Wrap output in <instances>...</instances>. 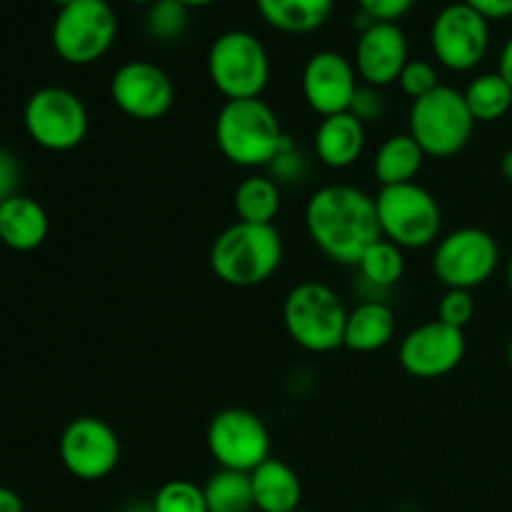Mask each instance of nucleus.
Returning <instances> with one entry per match:
<instances>
[{"label":"nucleus","instance_id":"1","mask_svg":"<svg viewBox=\"0 0 512 512\" xmlns=\"http://www.w3.org/2000/svg\"><path fill=\"white\" fill-rule=\"evenodd\" d=\"M305 230L320 253L338 265H358L380 235L375 195L355 185L333 183L305 203Z\"/></svg>","mask_w":512,"mask_h":512},{"label":"nucleus","instance_id":"2","mask_svg":"<svg viewBox=\"0 0 512 512\" xmlns=\"http://www.w3.org/2000/svg\"><path fill=\"white\" fill-rule=\"evenodd\" d=\"M210 270L233 288H255L278 273L283 265V238L275 225L235 220L210 245Z\"/></svg>","mask_w":512,"mask_h":512},{"label":"nucleus","instance_id":"3","mask_svg":"<svg viewBox=\"0 0 512 512\" xmlns=\"http://www.w3.org/2000/svg\"><path fill=\"white\" fill-rule=\"evenodd\" d=\"M285 140L278 115L263 98L225 100L218 110L215 143L223 158L238 168H268Z\"/></svg>","mask_w":512,"mask_h":512},{"label":"nucleus","instance_id":"4","mask_svg":"<svg viewBox=\"0 0 512 512\" xmlns=\"http://www.w3.org/2000/svg\"><path fill=\"white\" fill-rule=\"evenodd\" d=\"M283 323L290 340L305 353H333L343 348L348 308L330 285L305 280L285 295Z\"/></svg>","mask_w":512,"mask_h":512},{"label":"nucleus","instance_id":"5","mask_svg":"<svg viewBox=\"0 0 512 512\" xmlns=\"http://www.w3.org/2000/svg\"><path fill=\"white\" fill-rule=\"evenodd\" d=\"M465 95L453 85L440 83L433 93L413 100L408 113V133L428 158H453L463 153L475 130Z\"/></svg>","mask_w":512,"mask_h":512},{"label":"nucleus","instance_id":"6","mask_svg":"<svg viewBox=\"0 0 512 512\" xmlns=\"http://www.w3.org/2000/svg\"><path fill=\"white\" fill-rule=\"evenodd\" d=\"M380 235L403 250H423L440 240L443 210L438 198L420 183L380 188L375 195Z\"/></svg>","mask_w":512,"mask_h":512},{"label":"nucleus","instance_id":"7","mask_svg":"<svg viewBox=\"0 0 512 512\" xmlns=\"http://www.w3.org/2000/svg\"><path fill=\"white\" fill-rule=\"evenodd\" d=\"M208 78L225 100L260 98L270 83L268 50L248 30H228L210 45Z\"/></svg>","mask_w":512,"mask_h":512},{"label":"nucleus","instance_id":"8","mask_svg":"<svg viewBox=\"0 0 512 512\" xmlns=\"http://www.w3.org/2000/svg\"><path fill=\"white\" fill-rule=\"evenodd\" d=\"M118 38V15L108 0H75L55 15L50 40L60 60L70 65H93L113 48Z\"/></svg>","mask_w":512,"mask_h":512},{"label":"nucleus","instance_id":"9","mask_svg":"<svg viewBox=\"0 0 512 512\" xmlns=\"http://www.w3.org/2000/svg\"><path fill=\"white\" fill-rule=\"evenodd\" d=\"M23 123L35 145L53 153H65L85 140L90 115L80 95L60 85H48L28 98Z\"/></svg>","mask_w":512,"mask_h":512},{"label":"nucleus","instance_id":"10","mask_svg":"<svg viewBox=\"0 0 512 512\" xmlns=\"http://www.w3.org/2000/svg\"><path fill=\"white\" fill-rule=\"evenodd\" d=\"M500 265V245L493 233L475 225L440 235L433 250V273L445 288L475 290L488 283Z\"/></svg>","mask_w":512,"mask_h":512},{"label":"nucleus","instance_id":"11","mask_svg":"<svg viewBox=\"0 0 512 512\" xmlns=\"http://www.w3.org/2000/svg\"><path fill=\"white\" fill-rule=\"evenodd\" d=\"M205 443L210 458L223 470L253 473L270 458V433L263 418L245 408H225L215 413Z\"/></svg>","mask_w":512,"mask_h":512},{"label":"nucleus","instance_id":"12","mask_svg":"<svg viewBox=\"0 0 512 512\" xmlns=\"http://www.w3.org/2000/svg\"><path fill=\"white\" fill-rule=\"evenodd\" d=\"M490 20L468 3L445 5L430 25L435 60L453 73L478 68L490 48Z\"/></svg>","mask_w":512,"mask_h":512},{"label":"nucleus","instance_id":"13","mask_svg":"<svg viewBox=\"0 0 512 512\" xmlns=\"http://www.w3.org/2000/svg\"><path fill=\"white\" fill-rule=\"evenodd\" d=\"M58 455L63 468L73 478L95 483L118 468L120 438L113 425L95 415H80L65 425L58 443Z\"/></svg>","mask_w":512,"mask_h":512},{"label":"nucleus","instance_id":"14","mask_svg":"<svg viewBox=\"0 0 512 512\" xmlns=\"http://www.w3.org/2000/svg\"><path fill=\"white\" fill-rule=\"evenodd\" d=\"M110 100L128 118L153 123L173 108V78L150 60H128L110 78Z\"/></svg>","mask_w":512,"mask_h":512},{"label":"nucleus","instance_id":"15","mask_svg":"<svg viewBox=\"0 0 512 512\" xmlns=\"http://www.w3.org/2000/svg\"><path fill=\"white\" fill-rule=\"evenodd\" d=\"M465 350H468V343H465L463 330L435 318L413 328L400 340L398 360L400 368L413 378L435 380L453 373L463 363Z\"/></svg>","mask_w":512,"mask_h":512},{"label":"nucleus","instance_id":"16","mask_svg":"<svg viewBox=\"0 0 512 512\" xmlns=\"http://www.w3.org/2000/svg\"><path fill=\"white\" fill-rule=\"evenodd\" d=\"M358 85V70L338 50H318L310 55L300 80L308 108L323 118L345 113Z\"/></svg>","mask_w":512,"mask_h":512},{"label":"nucleus","instance_id":"17","mask_svg":"<svg viewBox=\"0 0 512 512\" xmlns=\"http://www.w3.org/2000/svg\"><path fill=\"white\" fill-rule=\"evenodd\" d=\"M408 60V38L398 23H370L358 35L353 65L365 85L383 90L398 83Z\"/></svg>","mask_w":512,"mask_h":512},{"label":"nucleus","instance_id":"18","mask_svg":"<svg viewBox=\"0 0 512 512\" xmlns=\"http://www.w3.org/2000/svg\"><path fill=\"white\" fill-rule=\"evenodd\" d=\"M365 125L353 113L328 115L318 123L313 135V150L323 165L333 170H345L360 160L365 150Z\"/></svg>","mask_w":512,"mask_h":512},{"label":"nucleus","instance_id":"19","mask_svg":"<svg viewBox=\"0 0 512 512\" xmlns=\"http://www.w3.org/2000/svg\"><path fill=\"white\" fill-rule=\"evenodd\" d=\"M50 220L43 205L28 195H18L0 203V243L18 253L40 248L48 238Z\"/></svg>","mask_w":512,"mask_h":512},{"label":"nucleus","instance_id":"20","mask_svg":"<svg viewBox=\"0 0 512 512\" xmlns=\"http://www.w3.org/2000/svg\"><path fill=\"white\" fill-rule=\"evenodd\" d=\"M395 330H398L395 310L383 300H365L358 308L348 310L343 348L353 353H375L393 343Z\"/></svg>","mask_w":512,"mask_h":512},{"label":"nucleus","instance_id":"21","mask_svg":"<svg viewBox=\"0 0 512 512\" xmlns=\"http://www.w3.org/2000/svg\"><path fill=\"white\" fill-rule=\"evenodd\" d=\"M253 500L258 512H295L303 500L298 473L278 458H268L250 473Z\"/></svg>","mask_w":512,"mask_h":512},{"label":"nucleus","instance_id":"22","mask_svg":"<svg viewBox=\"0 0 512 512\" xmlns=\"http://www.w3.org/2000/svg\"><path fill=\"white\" fill-rule=\"evenodd\" d=\"M425 158L428 155L415 143L413 135L395 133L380 143L378 153L373 158V175L380 183V188L415 183L418 173L423 170Z\"/></svg>","mask_w":512,"mask_h":512},{"label":"nucleus","instance_id":"23","mask_svg":"<svg viewBox=\"0 0 512 512\" xmlns=\"http://www.w3.org/2000/svg\"><path fill=\"white\" fill-rule=\"evenodd\" d=\"M255 5L270 28L288 35L315 33L333 10V0H255Z\"/></svg>","mask_w":512,"mask_h":512},{"label":"nucleus","instance_id":"24","mask_svg":"<svg viewBox=\"0 0 512 512\" xmlns=\"http://www.w3.org/2000/svg\"><path fill=\"white\" fill-rule=\"evenodd\" d=\"M280 185L270 175H248L233 193L238 220L255 225H273L280 213Z\"/></svg>","mask_w":512,"mask_h":512},{"label":"nucleus","instance_id":"25","mask_svg":"<svg viewBox=\"0 0 512 512\" xmlns=\"http://www.w3.org/2000/svg\"><path fill=\"white\" fill-rule=\"evenodd\" d=\"M465 103L475 123H495L512 108V88L500 73H483L463 90Z\"/></svg>","mask_w":512,"mask_h":512},{"label":"nucleus","instance_id":"26","mask_svg":"<svg viewBox=\"0 0 512 512\" xmlns=\"http://www.w3.org/2000/svg\"><path fill=\"white\" fill-rule=\"evenodd\" d=\"M205 503L210 512H253V483L250 473L238 470H215L208 483L203 485Z\"/></svg>","mask_w":512,"mask_h":512},{"label":"nucleus","instance_id":"27","mask_svg":"<svg viewBox=\"0 0 512 512\" xmlns=\"http://www.w3.org/2000/svg\"><path fill=\"white\" fill-rule=\"evenodd\" d=\"M360 278L375 290H388L398 285L405 275V250L390 243L388 238H378L363 253L360 263L355 265Z\"/></svg>","mask_w":512,"mask_h":512},{"label":"nucleus","instance_id":"28","mask_svg":"<svg viewBox=\"0 0 512 512\" xmlns=\"http://www.w3.org/2000/svg\"><path fill=\"white\" fill-rule=\"evenodd\" d=\"M145 30L158 43H173L188 30V8L178 0H155L145 13Z\"/></svg>","mask_w":512,"mask_h":512},{"label":"nucleus","instance_id":"29","mask_svg":"<svg viewBox=\"0 0 512 512\" xmlns=\"http://www.w3.org/2000/svg\"><path fill=\"white\" fill-rule=\"evenodd\" d=\"M153 512H210L205 490L193 480H168L153 495Z\"/></svg>","mask_w":512,"mask_h":512},{"label":"nucleus","instance_id":"30","mask_svg":"<svg viewBox=\"0 0 512 512\" xmlns=\"http://www.w3.org/2000/svg\"><path fill=\"white\" fill-rule=\"evenodd\" d=\"M398 85L410 100L425 98V95L433 93L440 85L438 68H435L430 60H408V65H405L403 73H400Z\"/></svg>","mask_w":512,"mask_h":512},{"label":"nucleus","instance_id":"31","mask_svg":"<svg viewBox=\"0 0 512 512\" xmlns=\"http://www.w3.org/2000/svg\"><path fill=\"white\" fill-rule=\"evenodd\" d=\"M475 315V298L473 290L460 288H445L443 298L438 300V320L453 328L465 330V325L473 320Z\"/></svg>","mask_w":512,"mask_h":512},{"label":"nucleus","instance_id":"32","mask_svg":"<svg viewBox=\"0 0 512 512\" xmlns=\"http://www.w3.org/2000/svg\"><path fill=\"white\" fill-rule=\"evenodd\" d=\"M270 168V178L275 180V183H298V180H303L305 175H308V158H305V153H300L298 148H295V143L290 140H285L283 150H280L278 155H275L273 163L268 165Z\"/></svg>","mask_w":512,"mask_h":512},{"label":"nucleus","instance_id":"33","mask_svg":"<svg viewBox=\"0 0 512 512\" xmlns=\"http://www.w3.org/2000/svg\"><path fill=\"white\" fill-rule=\"evenodd\" d=\"M385 110H388V103H385V98H383V90L373 88V85L360 83L358 90H355L353 100H350L348 113H353L363 125H370V123H378V120H383Z\"/></svg>","mask_w":512,"mask_h":512},{"label":"nucleus","instance_id":"34","mask_svg":"<svg viewBox=\"0 0 512 512\" xmlns=\"http://www.w3.org/2000/svg\"><path fill=\"white\" fill-rule=\"evenodd\" d=\"M415 0H358L360 10L375 23H398L410 13Z\"/></svg>","mask_w":512,"mask_h":512},{"label":"nucleus","instance_id":"35","mask_svg":"<svg viewBox=\"0 0 512 512\" xmlns=\"http://www.w3.org/2000/svg\"><path fill=\"white\" fill-rule=\"evenodd\" d=\"M20 183V165L10 150L0 148V203L13 198Z\"/></svg>","mask_w":512,"mask_h":512},{"label":"nucleus","instance_id":"36","mask_svg":"<svg viewBox=\"0 0 512 512\" xmlns=\"http://www.w3.org/2000/svg\"><path fill=\"white\" fill-rule=\"evenodd\" d=\"M488 20H505L512 15V0H463Z\"/></svg>","mask_w":512,"mask_h":512},{"label":"nucleus","instance_id":"37","mask_svg":"<svg viewBox=\"0 0 512 512\" xmlns=\"http://www.w3.org/2000/svg\"><path fill=\"white\" fill-rule=\"evenodd\" d=\"M0 512H23V500L15 490L0 485Z\"/></svg>","mask_w":512,"mask_h":512},{"label":"nucleus","instance_id":"38","mask_svg":"<svg viewBox=\"0 0 512 512\" xmlns=\"http://www.w3.org/2000/svg\"><path fill=\"white\" fill-rule=\"evenodd\" d=\"M498 73L508 80V85L512 88V35L508 38V43L503 45V50H500Z\"/></svg>","mask_w":512,"mask_h":512},{"label":"nucleus","instance_id":"39","mask_svg":"<svg viewBox=\"0 0 512 512\" xmlns=\"http://www.w3.org/2000/svg\"><path fill=\"white\" fill-rule=\"evenodd\" d=\"M500 173H503V178L512 185V148L505 150L503 158H500Z\"/></svg>","mask_w":512,"mask_h":512},{"label":"nucleus","instance_id":"40","mask_svg":"<svg viewBox=\"0 0 512 512\" xmlns=\"http://www.w3.org/2000/svg\"><path fill=\"white\" fill-rule=\"evenodd\" d=\"M178 3H183L185 8H205V5H213L218 3V0H178Z\"/></svg>","mask_w":512,"mask_h":512},{"label":"nucleus","instance_id":"41","mask_svg":"<svg viewBox=\"0 0 512 512\" xmlns=\"http://www.w3.org/2000/svg\"><path fill=\"white\" fill-rule=\"evenodd\" d=\"M508 288H510V293H512V255L508 258Z\"/></svg>","mask_w":512,"mask_h":512},{"label":"nucleus","instance_id":"42","mask_svg":"<svg viewBox=\"0 0 512 512\" xmlns=\"http://www.w3.org/2000/svg\"><path fill=\"white\" fill-rule=\"evenodd\" d=\"M50 3H53V5H58V8H65V5L75 3V0H50Z\"/></svg>","mask_w":512,"mask_h":512},{"label":"nucleus","instance_id":"43","mask_svg":"<svg viewBox=\"0 0 512 512\" xmlns=\"http://www.w3.org/2000/svg\"><path fill=\"white\" fill-rule=\"evenodd\" d=\"M128 3H135V5H150V3H155V0H128Z\"/></svg>","mask_w":512,"mask_h":512},{"label":"nucleus","instance_id":"44","mask_svg":"<svg viewBox=\"0 0 512 512\" xmlns=\"http://www.w3.org/2000/svg\"><path fill=\"white\" fill-rule=\"evenodd\" d=\"M508 363H510V368H512V338H510V343H508Z\"/></svg>","mask_w":512,"mask_h":512},{"label":"nucleus","instance_id":"45","mask_svg":"<svg viewBox=\"0 0 512 512\" xmlns=\"http://www.w3.org/2000/svg\"><path fill=\"white\" fill-rule=\"evenodd\" d=\"M295 512H310V510H303V508H300V510H295Z\"/></svg>","mask_w":512,"mask_h":512}]
</instances>
